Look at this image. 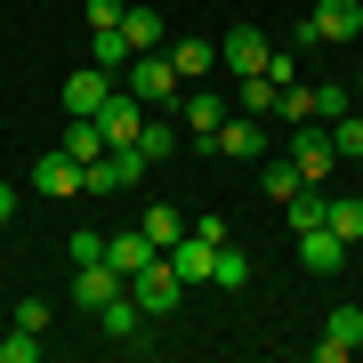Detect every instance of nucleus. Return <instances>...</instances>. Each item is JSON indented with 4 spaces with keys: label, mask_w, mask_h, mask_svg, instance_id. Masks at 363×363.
Wrapping results in <instances>:
<instances>
[{
    "label": "nucleus",
    "mask_w": 363,
    "mask_h": 363,
    "mask_svg": "<svg viewBox=\"0 0 363 363\" xmlns=\"http://www.w3.org/2000/svg\"><path fill=\"white\" fill-rule=\"evenodd\" d=\"M121 291H130L138 307H145V323H154V315H178V298H186V274L169 267V250H154V259H145V267H138Z\"/></svg>",
    "instance_id": "f257e3e1"
},
{
    "label": "nucleus",
    "mask_w": 363,
    "mask_h": 363,
    "mask_svg": "<svg viewBox=\"0 0 363 363\" xmlns=\"http://www.w3.org/2000/svg\"><path fill=\"white\" fill-rule=\"evenodd\" d=\"M121 89H130L138 105H154V113H162V105L178 97V65H169L162 49H145V57H130V73H121Z\"/></svg>",
    "instance_id": "f03ea898"
},
{
    "label": "nucleus",
    "mask_w": 363,
    "mask_h": 363,
    "mask_svg": "<svg viewBox=\"0 0 363 363\" xmlns=\"http://www.w3.org/2000/svg\"><path fill=\"white\" fill-rule=\"evenodd\" d=\"M291 162H298V178H315V186H323L331 178V162H339V145H331V121H291Z\"/></svg>",
    "instance_id": "7ed1b4c3"
},
{
    "label": "nucleus",
    "mask_w": 363,
    "mask_h": 363,
    "mask_svg": "<svg viewBox=\"0 0 363 363\" xmlns=\"http://www.w3.org/2000/svg\"><path fill=\"white\" fill-rule=\"evenodd\" d=\"M218 65H226L234 81H250V73H267V33H259V25H234V33L218 40Z\"/></svg>",
    "instance_id": "20e7f679"
},
{
    "label": "nucleus",
    "mask_w": 363,
    "mask_h": 363,
    "mask_svg": "<svg viewBox=\"0 0 363 363\" xmlns=\"http://www.w3.org/2000/svg\"><path fill=\"white\" fill-rule=\"evenodd\" d=\"M113 89H121V81L89 57L81 73H65V113H105V97H113Z\"/></svg>",
    "instance_id": "39448f33"
},
{
    "label": "nucleus",
    "mask_w": 363,
    "mask_h": 363,
    "mask_svg": "<svg viewBox=\"0 0 363 363\" xmlns=\"http://www.w3.org/2000/svg\"><path fill=\"white\" fill-rule=\"evenodd\" d=\"M355 347H363V307H331L323 339H315V363H347Z\"/></svg>",
    "instance_id": "423d86ee"
},
{
    "label": "nucleus",
    "mask_w": 363,
    "mask_h": 363,
    "mask_svg": "<svg viewBox=\"0 0 363 363\" xmlns=\"http://www.w3.org/2000/svg\"><path fill=\"white\" fill-rule=\"evenodd\" d=\"M145 113H154V105H138L130 89H113V97H105V113H97V130H105V145H138V130H145Z\"/></svg>",
    "instance_id": "0eeeda50"
},
{
    "label": "nucleus",
    "mask_w": 363,
    "mask_h": 363,
    "mask_svg": "<svg viewBox=\"0 0 363 363\" xmlns=\"http://www.w3.org/2000/svg\"><path fill=\"white\" fill-rule=\"evenodd\" d=\"M178 121H186V138L210 145V138L226 130V97H218V89H186V97H178Z\"/></svg>",
    "instance_id": "6e6552de"
},
{
    "label": "nucleus",
    "mask_w": 363,
    "mask_h": 363,
    "mask_svg": "<svg viewBox=\"0 0 363 363\" xmlns=\"http://www.w3.org/2000/svg\"><path fill=\"white\" fill-rule=\"evenodd\" d=\"M298 267L307 274H339L347 267V242H339L331 226H298Z\"/></svg>",
    "instance_id": "1a4fd4ad"
},
{
    "label": "nucleus",
    "mask_w": 363,
    "mask_h": 363,
    "mask_svg": "<svg viewBox=\"0 0 363 363\" xmlns=\"http://www.w3.org/2000/svg\"><path fill=\"white\" fill-rule=\"evenodd\" d=\"M218 154H234V162H267V130H259V113H226V130L210 138Z\"/></svg>",
    "instance_id": "9d476101"
},
{
    "label": "nucleus",
    "mask_w": 363,
    "mask_h": 363,
    "mask_svg": "<svg viewBox=\"0 0 363 363\" xmlns=\"http://www.w3.org/2000/svg\"><path fill=\"white\" fill-rule=\"evenodd\" d=\"M105 298H121V274L105 267V259H89V267L73 274V307H81V315H97Z\"/></svg>",
    "instance_id": "9b49d317"
},
{
    "label": "nucleus",
    "mask_w": 363,
    "mask_h": 363,
    "mask_svg": "<svg viewBox=\"0 0 363 363\" xmlns=\"http://www.w3.org/2000/svg\"><path fill=\"white\" fill-rule=\"evenodd\" d=\"M145 259H154V234H145V226H130V234H105V267H113L121 283H130Z\"/></svg>",
    "instance_id": "f8f14e48"
},
{
    "label": "nucleus",
    "mask_w": 363,
    "mask_h": 363,
    "mask_svg": "<svg viewBox=\"0 0 363 363\" xmlns=\"http://www.w3.org/2000/svg\"><path fill=\"white\" fill-rule=\"evenodd\" d=\"M33 178H40V194H81V162L65 154V145H49V154L33 162Z\"/></svg>",
    "instance_id": "ddd939ff"
},
{
    "label": "nucleus",
    "mask_w": 363,
    "mask_h": 363,
    "mask_svg": "<svg viewBox=\"0 0 363 363\" xmlns=\"http://www.w3.org/2000/svg\"><path fill=\"white\" fill-rule=\"evenodd\" d=\"M89 57H97V65H105V73L121 81V73H130V57H138V49H130V33H121V25H89Z\"/></svg>",
    "instance_id": "4468645a"
},
{
    "label": "nucleus",
    "mask_w": 363,
    "mask_h": 363,
    "mask_svg": "<svg viewBox=\"0 0 363 363\" xmlns=\"http://www.w3.org/2000/svg\"><path fill=\"white\" fill-rule=\"evenodd\" d=\"M323 40H363V0H315Z\"/></svg>",
    "instance_id": "2eb2a0df"
},
{
    "label": "nucleus",
    "mask_w": 363,
    "mask_h": 363,
    "mask_svg": "<svg viewBox=\"0 0 363 363\" xmlns=\"http://www.w3.org/2000/svg\"><path fill=\"white\" fill-rule=\"evenodd\" d=\"M57 145H65V154H73L81 169H89V162L105 154V130H97V113H65V138H57Z\"/></svg>",
    "instance_id": "dca6fc26"
},
{
    "label": "nucleus",
    "mask_w": 363,
    "mask_h": 363,
    "mask_svg": "<svg viewBox=\"0 0 363 363\" xmlns=\"http://www.w3.org/2000/svg\"><path fill=\"white\" fill-rule=\"evenodd\" d=\"M145 234H154V250H178L186 242V234H194V218H186V210H169V202H154V210H145V218H138Z\"/></svg>",
    "instance_id": "f3484780"
},
{
    "label": "nucleus",
    "mask_w": 363,
    "mask_h": 363,
    "mask_svg": "<svg viewBox=\"0 0 363 363\" xmlns=\"http://www.w3.org/2000/svg\"><path fill=\"white\" fill-rule=\"evenodd\" d=\"M169 65H178V81H202L210 65H218V40H194V33L169 40Z\"/></svg>",
    "instance_id": "a211bd4d"
},
{
    "label": "nucleus",
    "mask_w": 363,
    "mask_h": 363,
    "mask_svg": "<svg viewBox=\"0 0 363 363\" xmlns=\"http://www.w3.org/2000/svg\"><path fill=\"white\" fill-rule=\"evenodd\" d=\"M97 323H105V339H138V331H145V307L121 291V298H105V307H97Z\"/></svg>",
    "instance_id": "6ab92c4d"
},
{
    "label": "nucleus",
    "mask_w": 363,
    "mask_h": 363,
    "mask_svg": "<svg viewBox=\"0 0 363 363\" xmlns=\"http://www.w3.org/2000/svg\"><path fill=\"white\" fill-rule=\"evenodd\" d=\"M210 259H218V242H202V234H186V242L169 250V267H178L186 283H210Z\"/></svg>",
    "instance_id": "aec40b11"
},
{
    "label": "nucleus",
    "mask_w": 363,
    "mask_h": 363,
    "mask_svg": "<svg viewBox=\"0 0 363 363\" xmlns=\"http://www.w3.org/2000/svg\"><path fill=\"white\" fill-rule=\"evenodd\" d=\"M210 283H218V291H242V283H250V250H242V242H218V259H210Z\"/></svg>",
    "instance_id": "412c9836"
},
{
    "label": "nucleus",
    "mask_w": 363,
    "mask_h": 363,
    "mask_svg": "<svg viewBox=\"0 0 363 363\" xmlns=\"http://www.w3.org/2000/svg\"><path fill=\"white\" fill-rule=\"evenodd\" d=\"M259 186H267V202H291L307 178H298V162H291V154H274V162H259Z\"/></svg>",
    "instance_id": "4be33fe9"
},
{
    "label": "nucleus",
    "mask_w": 363,
    "mask_h": 363,
    "mask_svg": "<svg viewBox=\"0 0 363 363\" xmlns=\"http://www.w3.org/2000/svg\"><path fill=\"white\" fill-rule=\"evenodd\" d=\"M323 226H331L339 242L355 250V242H363V202H355V194H331V210H323Z\"/></svg>",
    "instance_id": "5701e85b"
},
{
    "label": "nucleus",
    "mask_w": 363,
    "mask_h": 363,
    "mask_svg": "<svg viewBox=\"0 0 363 363\" xmlns=\"http://www.w3.org/2000/svg\"><path fill=\"white\" fill-rule=\"evenodd\" d=\"M234 97H242V113H283V81H267V73L234 81Z\"/></svg>",
    "instance_id": "b1692460"
},
{
    "label": "nucleus",
    "mask_w": 363,
    "mask_h": 363,
    "mask_svg": "<svg viewBox=\"0 0 363 363\" xmlns=\"http://www.w3.org/2000/svg\"><path fill=\"white\" fill-rule=\"evenodd\" d=\"M121 33H130V49H162V9H121Z\"/></svg>",
    "instance_id": "393cba45"
},
{
    "label": "nucleus",
    "mask_w": 363,
    "mask_h": 363,
    "mask_svg": "<svg viewBox=\"0 0 363 363\" xmlns=\"http://www.w3.org/2000/svg\"><path fill=\"white\" fill-rule=\"evenodd\" d=\"M138 154H145V162H169V154H178V130H169L162 113H145V130H138Z\"/></svg>",
    "instance_id": "a878e982"
},
{
    "label": "nucleus",
    "mask_w": 363,
    "mask_h": 363,
    "mask_svg": "<svg viewBox=\"0 0 363 363\" xmlns=\"http://www.w3.org/2000/svg\"><path fill=\"white\" fill-rule=\"evenodd\" d=\"M331 145H339V162H363V113H355V105L331 121Z\"/></svg>",
    "instance_id": "bb28decb"
},
{
    "label": "nucleus",
    "mask_w": 363,
    "mask_h": 363,
    "mask_svg": "<svg viewBox=\"0 0 363 363\" xmlns=\"http://www.w3.org/2000/svg\"><path fill=\"white\" fill-rule=\"evenodd\" d=\"M40 355V331H25V323H16L9 339H0V363H33Z\"/></svg>",
    "instance_id": "cd10ccee"
},
{
    "label": "nucleus",
    "mask_w": 363,
    "mask_h": 363,
    "mask_svg": "<svg viewBox=\"0 0 363 363\" xmlns=\"http://www.w3.org/2000/svg\"><path fill=\"white\" fill-rule=\"evenodd\" d=\"M347 105H355V97L339 89V81H323V89H315V121H339V113H347Z\"/></svg>",
    "instance_id": "c85d7f7f"
},
{
    "label": "nucleus",
    "mask_w": 363,
    "mask_h": 363,
    "mask_svg": "<svg viewBox=\"0 0 363 363\" xmlns=\"http://www.w3.org/2000/svg\"><path fill=\"white\" fill-rule=\"evenodd\" d=\"M65 250H73V267H89V259H105V234H97V226H73Z\"/></svg>",
    "instance_id": "c756f323"
},
{
    "label": "nucleus",
    "mask_w": 363,
    "mask_h": 363,
    "mask_svg": "<svg viewBox=\"0 0 363 363\" xmlns=\"http://www.w3.org/2000/svg\"><path fill=\"white\" fill-rule=\"evenodd\" d=\"M283 121H315V89H307V81L283 89Z\"/></svg>",
    "instance_id": "7c9ffc66"
},
{
    "label": "nucleus",
    "mask_w": 363,
    "mask_h": 363,
    "mask_svg": "<svg viewBox=\"0 0 363 363\" xmlns=\"http://www.w3.org/2000/svg\"><path fill=\"white\" fill-rule=\"evenodd\" d=\"M267 81H283V89H291V81H298V49H267Z\"/></svg>",
    "instance_id": "2f4dec72"
},
{
    "label": "nucleus",
    "mask_w": 363,
    "mask_h": 363,
    "mask_svg": "<svg viewBox=\"0 0 363 363\" xmlns=\"http://www.w3.org/2000/svg\"><path fill=\"white\" fill-rule=\"evenodd\" d=\"M9 210H16V186H9V178H0V226H9Z\"/></svg>",
    "instance_id": "473e14b6"
},
{
    "label": "nucleus",
    "mask_w": 363,
    "mask_h": 363,
    "mask_svg": "<svg viewBox=\"0 0 363 363\" xmlns=\"http://www.w3.org/2000/svg\"><path fill=\"white\" fill-rule=\"evenodd\" d=\"M355 113H363V89H355Z\"/></svg>",
    "instance_id": "72a5a7b5"
},
{
    "label": "nucleus",
    "mask_w": 363,
    "mask_h": 363,
    "mask_svg": "<svg viewBox=\"0 0 363 363\" xmlns=\"http://www.w3.org/2000/svg\"><path fill=\"white\" fill-rule=\"evenodd\" d=\"M355 49H363V40H355Z\"/></svg>",
    "instance_id": "f704fd0d"
}]
</instances>
